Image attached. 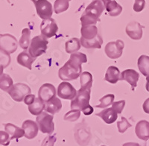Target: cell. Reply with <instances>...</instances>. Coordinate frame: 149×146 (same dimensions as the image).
<instances>
[{"instance_id":"obj_1","label":"cell","mask_w":149,"mask_h":146,"mask_svg":"<svg viewBox=\"0 0 149 146\" xmlns=\"http://www.w3.org/2000/svg\"><path fill=\"white\" fill-rule=\"evenodd\" d=\"M87 62L86 55L81 52L71 54L67 62L58 71L60 79L64 81L75 80L82 73V63Z\"/></svg>"},{"instance_id":"obj_2","label":"cell","mask_w":149,"mask_h":146,"mask_svg":"<svg viewBox=\"0 0 149 146\" xmlns=\"http://www.w3.org/2000/svg\"><path fill=\"white\" fill-rule=\"evenodd\" d=\"M105 6L102 0H94L86 7L80 18L81 26H95L99 21Z\"/></svg>"},{"instance_id":"obj_3","label":"cell","mask_w":149,"mask_h":146,"mask_svg":"<svg viewBox=\"0 0 149 146\" xmlns=\"http://www.w3.org/2000/svg\"><path fill=\"white\" fill-rule=\"evenodd\" d=\"M47 38L42 35L35 36L31 40L29 48V53L34 58L41 56L42 54L46 53L48 47Z\"/></svg>"},{"instance_id":"obj_4","label":"cell","mask_w":149,"mask_h":146,"mask_svg":"<svg viewBox=\"0 0 149 146\" xmlns=\"http://www.w3.org/2000/svg\"><path fill=\"white\" fill-rule=\"evenodd\" d=\"M53 115L47 112H42L37 115L36 122L39 127V130L42 133L52 134L54 131V124L53 122Z\"/></svg>"},{"instance_id":"obj_5","label":"cell","mask_w":149,"mask_h":146,"mask_svg":"<svg viewBox=\"0 0 149 146\" xmlns=\"http://www.w3.org/2000/svg\"><path fill=\"white\" fill-rule=\"evenodd\" d=\"M91 90H85L80 88L77 92V95L71 102L72 110H79L81 111L83 108L90 104Z\"/></svg>"},{"instance_id":"obj_6","label":"cell","mask_w":149,"mask_h":146,"mask_svg":"<svg viewBox=\"0 0 149 146\" xmlns=\"http://www.w3.org/2000/svg\"><path fill=\"white\" fill-rule=\"evenodd\" d=\"M8 92L13 99V100L17 102H21L28 95L31 94V90L28 85L25 83H18L14 84V86Z\"/></svg>"},{"instance_id":"obj_7","label":"cell","mask_w":149,"mask_h":146,"mask_svg":"<svg viewBox=\"0 0 149 146\" xmlns=\"http://www.w3.org/2000/svg\"><path fill=\"white\" fill-rule=\"evenodd\" d=\"M125 43L121 40L109 42L105 46V54L110 59H118L122 55Z\"/></svg>"},{"instance_id":"obj_8","label":"cell","mask_w":149,"mask_h":146,"mask_svg":"<svg viewBox=\"0 0 149 146\" xmlns=\"http://www.w3.org/2000/svg\"><path fill=\"white\" fill-rule=\"evenodd\" d=\"M58 31V24L53 18L42 19L40 24L41 35L46 38H51L56 35Z\"/></svg>"},{"instance_id":"obj_9","label":"cell","mask_w":149,"mask_h":146,"mask_svg":"<svg viewBox=\"0 0 149 146\" xmlns=\"http://www.w3.org/2000/svg\"><path fill=\"white\" fill-rule=\"evenodd\" d=\"M77 91L72 85L69 82L63 81L59 84L57 90L58 97L66 100H72L77 95Z\"/></svg>"},{"instance_id":"obj_10","label":"cell","mask_w":149,"mask_h":146,"mask_svg":"<svg viewBox=\"0 0 149 146\" xmlns=\"http://www.w3.org/2000/svg\"><path fill=\"white\" fill-rule=\"evenodd\" d=\"M37 15L42 19L52 18L53 14V8L51 2L48 0H38L34 3Z\"/></svg>"},{"instance_id":"obj_11","label":"cell","mask_w":149,"mask_h":146,"mask_svg":"<svg viewBox=\"0 0 149 146\" xmlns=\"http://www.w3.org/2000/svg\"><path fill=\"white\" fill-rule=\"evenodd\" d=\"M18 42L14 36L8 34L0 35V49L6 51L9 54L17 51Z\"/></svg>"},{"instance_id":"obj_12","label":"cell","mask_w":149,"mask_h":146,"mask_svg":"<svg viewBox=\"0 0 149 146\" xmlns=\"http://www.w3.org/2000/svg\"><path fill=\"white\" fill-rule=\"evenodd\" d=\"M57 91L54 86L52 83H44L42 84L38 91V97L44 102H49L52 99L56 97Z\"/></svg>"},{"instance_id":"obj_13","label":"cell","mask_w":149,"mask_h":146,"mask_svg":"<svg viewBox=\"0 0 149 146\" xmlns=\"http://www.w3.org/2000/svg\"><path fill=\"white\" fill-rule=\"evenodd\" d=\"M143 26L138 22H130L126 26V34L129 38L134 40H139L142 37Z\"/></svg>"},{"instance_id":"obj_14","label":"cell","mask_w":149,"mask_h":146,"mask_svg":"<svg viewBox=\"0 0 149 146\" xmlns=\"http://www.w3.org/2000/svg\"><path fill=\"white\" fill-rule=\"evenodd\" d=\"M22 128L25 131V137L28 139H32L38 134L39 127L37 123L32 120H26L22 123Z\"/></svg>"},{"instance_id":"obj_15","label":"cell","mask_w":149,"mask_h":146,"mask_svg":"<svg viewBox=\"0 0 149 146\" xmlns=\"http://www.w3.org/2000/svg\"><path fill=\"white\" fill-rule=\"evenodd\" d=\"M139 75L137 72L134 70H126L121 73V80L125 81L132 87V90L137 86Z\"/></svg>"},{"instance_id":"obj_16","label":"cell","mask_w":149,"mask_h":146,"mask_svg":"<svg viewBox=\"0 0 149 146\" xmlns=\"http://www.w3.org/2000/svg\"><path fill=\"white\" fill-rule=\"evenodd\" d=\"M81 38L80 40L84 41L93 40L99 35L98 29L95 26H81Z\"/></svg>"},{"instance_id":"obj_17","label":"cell","mask_w":149,"mask_h":146,"mask_svg":"<svg viewBox=\"0 0 149 146\" xmlns=\"http://www.w3.org/2000/svg\"><path fill=\"white\" fill-rule=\"evenodd\" d=\"M136 135L139 139L147 141L149 139V122L146 120L139 121L135 127Z\"/></svg>"},{"instance_id":"obj_18","label":"cell","mask_w":149,"mask_h":146,"mask_svg":"<svg viewBox=\"0 0 149 146\" xmlns=\"http://www.w3.org/2000/svg\"><path fill=\"white\" fill-rule=\"evenodd\" d=\"M96 115L102 118L104 122L107 124H113L118 119V113L112 107L104 109L102 111L96 113Z\"/></svg>"},{"instance_id":"obj_19","label":"cell","mask_w":149,"mask_h":146,"mask_svg":"<svg viewBox=\"0 0 149 146\" xmlns=\"http://www.w3.org/2000/svg\"><path fill=\"white\" fill-rule=\"evenodd\" d=\"M104 80L110 83L115 84L121 80V72L116 66H110L107 69L104 76Z\"/></svg>"},{"instance_id":"obj_20","label":"cell","mask_w":149,"mask_h":146,"mask_svg":"<svg viewBox=\"0 0 149 146\" xmlns=\"http://www.w3.org/2000/svg\"><path fill=\"white\" fill-rule=\"evenodd\" d=\"M17 60L19 64L31 70L32 69V64L35 61L36 58H33L28 51H24L18 54Z\"/></svg>"},{"instance_id":"obj_21","label":"cell","mask_w":149,"mask_h":146,"mask_svg":"<svg viewBox=\"0 0 149 146\" xmlns=\"http://www.w3.org/2000/svg\"><path fill=\"white\" fill-rule=\"evenodd\" d=\"M5 131L10 135V139H19L22 136H25V131L22 128L19 127L11 123H8L5 124Z\"/></svg>"},{"instance_id":"obj_22","label":"cell","mask_w":149,"mask_h":146,"mask_svg":"<svg viewBox=\"0 0 149 146\" xmlns=\"http://www.w3.org/2000/svg\"><path fill=\"white\" fill-rule=\"evenodd\" d=\"M61 109H62V102L57 97H54L46 103L45 111L52 115L60 112Z\"/></svg>"},{"instance_id":"obj_23","label":"cell","mask_w":149,"mask_h":146,"mask_svg":"<svg viewBox=\"0 0 149 146\" xmlns=\"http://www.w3.org/2000/svg\"><path fill=\"white\" fill-rule=\"evenodd\" d=\"M46 107V103L42 102L39 97L36 98L32 104L29 105V111L34 115H39L43 112Z\"/></svg>"},{"instance_id":"obj_24","label":"cell","mask_w":149,"mask_h":146,"mask_svg":"<svg viewBox=\"0 0 149 146\" xmlns=\"http://www.w3.org/2000/svg\"><path fill=\"white\" fill-rule=\"evenodd\" d=\"M138 68L144 76H149V56L142 54L138 59Z\"/></svg>"},{"instance_id":"obj_25","label":"cell","mask_w":149,"mask_h":146,"mask_svg":"<svg viewBox=\"0 0 149 146\" xmlns=\"http://www.w3.org/2000/svg\"><path fill=\"white\" fill-rule=\"evenodd\" d=\"M105 9L110 17H117L122 11V7L119 3H117L115 0H112L108 2L105 6Z\"/></svg>"},{"instance_id":"obj_26","label":"cell","mask_w":149,"mask_h":146,"mask_svg":"<svg viewBox=\"0 0 149 146\" xmlns=\"http://www.w3.org/2000/svg\"><path fill=\"white\" fill-rule=\"evenodd\" d=\"M93 75L89 72H84L80 75L81 88L85 90H91L93 87Z\"/></svg>"},{"instance_id":"obj_27","label":"cell","mask_w":149,"mask_h":146,"mask_svg":"<svg viewBox=\"0 0 149 146\" xmlns=\"http://www.w3.org/2000/svg\"><path fill=\"white\" fill-rule=\"evenodd\" d=\"M81 41L78 38H72L66 42L65 48L66 51L68 54H72V53L77 52L81 49Z\"/></svg>"},{"instance_id":"obj_28","label":"cell","mask_w":149,"mask_h":146,"mask_svg":"<svg viewBox=\"0 0 149 146\" xmlns=\"http://www.w3.org/2000/svg\"><path fill=\"white\" fill-rule=\"evenodd\" d=\"M31 30L29 29H24L22 31L20 39L19 40V44L22 49H29L31 43Z\"/></svg>"},{"instance_id":"obj_29","label":"cell","mask_w":149,"mask_h":146,"mask_svg":"<svg viewBox=\"0 0 149 146\" xmlns=\"http://www.w3.org/2000/svg\"><path fill=\"white\" fill-rule=\"evenodd\" d=\"M80 41H81V46L83 47H84L85 49H101L102 46V43H103V40H102L100 34L95 39L93 40Z\"/></svg>"},{"instance_id":"obj_30","label":"cell","mask_w":149,"mask_h":146,"mask_svg":"<svg viewBox=\"0 0 149 146\" xmlns=\"http://www.w3.org/2000/svg\"><path fill=\"white\" fill-rule=\"evenodd\" d=\"M14 86V82L10 76L7 74H3L0 78V89L5 92H8Z\"/></svg>"},{"instance_id":"obj_31","label":"cell","mask_w":149,"mask_h":146,"mask_svg":"<svg viewBox=\"0 0 149 146\" xmlns=\"http://www.w3.org/2000/svg\"><path fill=\"white\" fill-rule=\"evenodd\" d=\"M70 8V0H55L54 3V11L59 14L66 11Z\"/></svg>"},{"instance_id":"obj_32","label":"cell","mask_w":149,"mask_h":146,"mask_svg":"<svg viewBox=\"0 0 149 146\" xmlns=\"http://www.w3.org/2000/svg\"><path fill=\"white\" fill-rule=\"evenodd\" d=\"M114 99H115V95L113 94H107L99 99L100 104L95 106V107L104 109L107 108L109 106L112 105V104L113 103Z\"/></svg>"},{"instance_id":"obj_33","label":"cell","mask_w":149,"mask_h":146,"mask_svg":"<svg viewBox=\"0 0 149 146\" xmlns=\"http://www.w3.org/2000/svg\"><path fill=\"white\" fill-rule=\"evenodd\" d=\"M11 58L8 52L3 49H0V65L2 66L4 68H6L10 65Z\"/></svg>"},{"instance_id":"obj_34","label":"cell","mask_w":149,"mask_h":146,"mask_svg":"<svg viewBox=\"0 0 149 146\" xmlns=\"http://www.w3.org/2000/svg\"><path fill=\"white\" fill-rule=\"evenodd\" d=\"M132 127L131 124L128 122L125 117L121 118V120L117 122V127H118V131L121 133H124L128 128Z\"/></svg>"},{"instance_id":"obj_35","label":"cell","mask_w":149,"mask_h":146,"mask_svg":"<svg viewBox=\"0 0 149 146\" xmlns=\"http://www.w3.org/2000/svg\"><path fill=\"white\" fill-rule=\"evenodd\" d=\"M80 115H81V111H79V110H71L65 114L63 119L65 121H69V122H74V121H77L79 119Z\"/></svg>"},{"instance_id":"obj_36","label":"cell","mask_w":149,"mask_h":146,"mask_svg":"<svg viewBox=\"0 0 149 146\" xmlns=\"http://www.w3.org/2000/svg\"><path fill=\"white\" fill-rule=\"evenodd\" d=\"M10 135L6 131H0V145L4 146H8L10 143Z\"/></svg>"},{"instance_id":"obj_37","label":"cell","mask_w":149,"mask_h":146,"mask_svg":"<svg viewBox=\"0 0 149 146\" xmlns=\"http://www.w3.org/2000/svg\"><path fill=\"white\" fill-rule=\"evenodd\" d=\"M125 106V101L121 100L119 102H113L112 104V108L114 109L118 114H121Z\"/></svg>"},{"instance_id":"obj_38","label":"cell","mask_w":149,"mask_h":146,"mask_svg":"<svg viewBox=\"0 0 149 146\" xmlns=\"http://www.w3.org/2000/svg\"><path fill=\"white\" fill-rule=\"evenodd\" d=\"M56 140H57L56 134L49 135L43 139L41 146H54Z\"/></svg>"},{"instance_id":"obj_39","label":"cell","mask_w":149,"mask_h":146,"mask_svg":"<svg viewBox=\"0 0 149 146\" xmlns=\"http://www.w3.org/2000/svg\"><path fill=\"white\" fill-rule=\"evenodd\" d=\"M145 6H146L145 0H135L134 5H133V9L135 12L139 13L145 8Z\"/></svg>"},{"instance_id":"obj_40","label":"cell","mask_w":149,"mask_h":146,"mask_svg":"<svg viewBox=\"0 0 149 146\" xmlns=\"http://www.w3.org/2000/svg\"><path fill=\"white\" fill-rule=\"evenodd\" d=\"M36 97L34 95H32V94H29V95H28L24 99V102H25V104H26V105H30V104H31L33 103V102H34V100H35Z\"/></svg>"},{"instance_id":"obj_41","label":"cell","mask_w":149,"mask_h":146,"mask_svg":"<svg viewBox=\"0 0 149 146\" xmlns=\"http://www.w3.org/2000/svg\"><path fill=\"white\" fill-rule=\"evenodd\" d=\"M81 112L83 113L85 115H90L94 112V109H93V107H92L90 104H89V105H87L86 107H85L84 108L82 109Z\"/></svg>"},{"instance_id":"obj_42","label":"cell","mask_w":149,"mask_h":146,"mask_svg":"<svg viewBox=\"0 0 149 146\" xmlns=\"http://www.w3.org/2000/svg\"><path fill=\"white\" fill-rule=\"evenodd\" d=\"M142 108H143V111L146 113L149 114V98L144 102L143 105H142Z\"/></svg>"},{"instance_id":"obj_43","label":"cell","mask_w":149,"mask_h":146,"mask_svg":"<svg viewBox=\"0 0 149 146\" xmlns=\"http://www.w3.org/2000/svg\"><path fill=\"white\" fill-rule=\"evenodd\" d=\"M122 146H141L139 143H126L123 144Z\"/></svg>"},{"instance_id":"obj_44","label":"cell","mask_w":149,"mask_h":146,"mask_svg":"<svg viewBox=\"0 0 149 146\" xmlns=\"http://www.w3.org/2000/svg\"><path fill=\"white\" fill-rule=\"evenodd\" d=\"M146 90L149 92V76L146 77Z\"/></svg>"},{"instance_id":"obj_45","label":"cell","mask_w":149,"mask_h":146,"mask_svg":"<svg viewBox=\"0 0 149 146\" xmlns=\"http://www.w3.org/2000/svg\"><path fill=\"white\" fill-rule=\"evenodd\" d=\"M4 69H5V68H4L3 66L0 65V78H1V77H2V75L4 74V73H3Z\"/></svg>"},{"instance_id":"obj_46","label":"cell","mask_w":149,"mask_h":146,"mask_svg":"<svg viewBox=\"0 0 149 146\" xmlns=\"http://www.w3.org/2000/svg\"><path fill=\"white\" fill-rule=\"evenodd\" d=\"M102 2L104 3V6H106L107 5V4L108 3V2H110V1H112V0H102Z\"/></svg>"},{"instance_id":"obj_47","label":"cell","mask_w":149,"mask_h":146,"mask_svg":"<svg viewBox=\"0 0 149 146\" xmlns=\"http://www.w3.org/2000/svg\"><path fill=\"white\" fill-rule=\"evenodd\" d=\"M141 146H142V145H141ZM142 146H149V139H148V140H147V141H146V143L143 144V145H142Z\"/></svg>"},{"instance_id":"obj_48","label":"cell","mask_w":149,"mask_h":146,"mask_svg":"<svg viewBox=\"0 0 149 146\" xmlns=\"http://www.w3.org/2000/svg\"><path fill=\"white\" fill-rule=\"evenodd\" d=\"M31 2H33V3H35V2H37V1H38V0H31Z\"/></svg>"},{"instance_id":"obj_49","label":"cell","mask_w":149,"mask_h":146,"mask_svg":"<svg viewBox=\"0 0 149 146\" xmlns=\"http://www.w3.org/2000/svg\"><path fill=\"white\" fill-rule=\"evenodd\" d=\"M102 146H105V145H102Z\"/></svg>"},{"instance_id":"obj_50","label":"cell","mask_w":149,"mask_h":146,"mask_svg":"<svg viewBox=\"0 0 149 146\" xmlns=\"http://www.w3.org/2000/svg\"><path fill=\"white\" fill-rule=\"evenodd\" d=\"M70 1H71V0H70Z\"/></svg>"}]
</instances>
